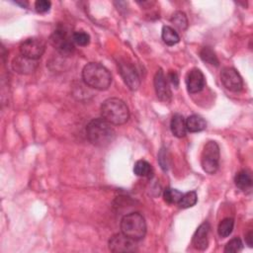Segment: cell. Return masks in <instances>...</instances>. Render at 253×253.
Listing matches in <instances>:
<instances>
[{
	"label": "cell",
	"mask_w": 253,
	"mask_h": 253,
	"mask_svg": "<svg viewBox=\"0 0 253 253\" xmlns=\"http://www.w3.org/2000/svg\"><path fill=\"white\" fill-rule=\"evenodd\" d=\"M86 135L89 141L98 147H105L109 145L115 138L116 133L104 119H94L89 122L86 127Z\"/></svg>",
	"instance_id": "cell-1"
},
{
	"label": "cell",
	"mask_w": 253,
	"mask_h": 253,
	"mask_svg": "<svg viewBox=\"0 0 253 253\" xmlns=\"http://www.w3.org/2000/svg\"><path fill=\"white\" fill-rule=\"evenodd\" d=\"M82 78L86 85L97 90H106L112 83L110 71L102 65L90 63L82 70Z\"/></svg>",
	"instance_id": "cell-2"
},
{
	"label": "cell",
	"mask_w": 253,
	"mask_h": 253,
	"mask_svg": "<svg viewBox=\"0 0 253 253\" xmlns=\"http://www.w3.org/2000/svg\"><path fill=\"white\" fill-rule=\"evenodd\" d=\"M102 119L111 125H124L130 118V111L124 101L118 98H110L101 106Z\"/></svg>",
	"instance_id": "cell-3"
},
{
	"label": "cell",
	"mask_w": 253,
	"mask_h": 253,
	"mask_svg": "<svg viewBox=\"0 0 253 253\" xmlns=\"http://www.w3.org/2000/svg\"><path fill=\"white\" fill-rule=\"evenodd\" d=\"M121 230L126 236L138 241L146 233V224L139 213H131L121 220Z\"/></svg>",
	"instance_id": "cell-4"
},
{
	"label": "cell",
	"mask_w": 253,
	"mask_h": 253,
	"mask_svg": "<svg viewBox=\"0 0 253 253\" xmlns=\"http://www.w3.org/2000/svg\"><path fill=\"white\" fill-rule=\"evenodd\" d=\"M201 164L204 171L214 174L218 171L220 165V147L216 141H208L201 156Z\"/></svg>",
	"instance_id": "cell-5"
},
{
	"label": "cell",
	"mask_w": 253,
	"mask_h": 253,
	"mask_svg": "<svg viewBox=\"0 0 253 253\" xmlns=\"http://www.w3.org/2000/svg\"><path fill=\"white\" fill-rule=\"evenodd\" d=\"M50 44L53 45L58 52L63 56H70L74 50V43L72 40V35L69 34V31L63 27H58L49 39Z\"/></svg>",
	"instance_id": "cell-6"
},
{
	"label": "cell",
	"mask_w": 253,
	"mask_h": 253,
	"mask_svg": "<svg viewBox=\"0 0 253 253\" xmlns=\"http://www.w3.org/2000/svg\"><path fill=\"white\" fill-rule=\"evenodd\" d=\"M46 50V44L39 38H29L23 41L20 45V53L22 56L38 61L44 55Z\"/></svg>",
	"instance_id": "cell-7"
},
{
	"label": "cell",
	"mask_w": 253,
	"mask_h": 253,
	"mask_svg": "<svg viewBox=\"0 0 253 253\" xmlns=\"http://www.w3.org/2000/svg\"><path fill=\"white\" fill-rule=\"evenodd\" d=\"M221 80L224 86L232 92H239L243 87V81L239 73L232 68H225L221 72Z\"/></svg>",
	"instance_id": "cell-8"
},
{
	"label": "cell",
	"mask_w": 253,
	"mask_h": 253,
	"mask_svg": "<svg viewBox=\"0 0 253 253\" xmlns=\"http://www.w3.org/2000/svg\"><path fill=\"white\" fill-rule=\"evenodd\" d=\"M109 249L112 252H134L137 250L136 240L123 233H117L110 238Z\"/></svg>",
	"instance_id": "cell-9"
},
{
	"label": "cell",
	"mask_w": 253,
	"mask_h": 253,
	"mask_svg": "<svg viewBox=\"0 0 253 253\" xmlns=\"http://www.w3.org/2000/svg\"><path fill=\"white\" fill-rule=\"evenodd\" d=\"M120 73L131 90H137L140 84L138 74L134 66L128 62H122L119 64Z\"/></svg>",
	"instance_id": "cell-10"
},
{
	"label": "cell",
	"mask_w": 253,
	"mask_h": 253,
	"mask_svg": "<svg viewBox=\"0 0 253 253\" xmlns=\"http://www.w3.org/2000/svg\"><path fill=\"white\" fill-rule=\"evenodd\" d=\"M187 90L191 94L199 93L204 89L206 85L205 76L199 69H191L186 77Z\"/></svg>",
	"instance_id": "cell-11"
},
{
	"label": "cell",
	"mask_w": 253,
	"mask_h": 253,
	"mask_svg": "<svg viewBox=\"0 0 253 253\" xmlns=\"http://www.w3.org/2000/svg\"><path fill=\"white\" fill-rule=\"evenodd\" d=\"M155 88L158 98L162 101V102L168 103L170 102L172 93L170 90V87L168 85V82L166 80V77L164 76V73L162 69L158 70L155 76Z\"/></svg>",
	"instance_id": "cell-12"
},
{
	"label": "cell",
	"mask_w": 253,
	"mask_h": 253,
	"mask_svg": "<svg viewBox=\"0 0 253 253\" xmlns=\"http://www.w3.org/2000/svg\"><path fill=\"white\" fill-rule=\"evenodd\" d=\"M38 61L28 59L22 55L17 56L12 62V68L15 72L20 74H30L36 70Z\"/></svg>",
	"instance_id": "cell-13"
},
{
	"label": "cell",
	"mask_w": 253,
	"mask_h": 253,
	"mask_svg": "<svg viewBox=\"0 0 253 253\" xmlns=\"http://www.w3.org/2000/svg\"><path fill=\"white\" fill-rule=\"evenodd\" d=\"M209 231H210V225L208 223L202 224L198 228V230H196L193 236V245L196 249L205 250L208 247Z\"/></svg>",
	"instance_id": "cell-14"
},
{
	"label": "cell",
	"mask_w": 253,
	"mask_h": 253,
	"mask_svg": "<svg viewBox=\"0 0 253 253\" xmlns=\"http://www.w3.org/2000/svg\"><path fill=\"white\" fill-rule=\"evenodd\" d=\"M170 129L173 136L177 138H183L186 136L187 128H186V120L180 114H175L170 123Z\"/></svg>",
	"instance_id": "cell-15"
},
{
	"label": "cell",
	"mask_w": 253,
	"mask_h": 253,
	"mask_svg": "<svg viewBox=\"0 0 253 253\" xmlns=\"http://www.w3.org/2000/svg\"><path fill=\"white\" fill-rule=\"evenodd\" d=\"M207 127L206 121L199 115H191L186 119V128L190 133H199Z\"/></svg>",
	"instance_id": "cell-16"
},
{
	"label": "cell",
	"mask_w": 253,
	"mask_h": 253,
	"mask_svg": "<svg viewBox=\"0 0 253 253\" xmlns=\"http://www.w3.org/2000/svg\"><path fill=\"white\" fill-rule=\"evenodd\" d=\"M235 185L238 189L241 191H247L250 190L252 187V177L249 171L247 170H241L239 171L234 178Z\"/></svg>",
	"instance_id": "cell-17"
},
{
	"label": "cell",
	"mask_w": 253,
	"mask_h": 253,
	"mask_svg": "<svg viewBox=\"0 0 253 253\" xmlns=\"http://www.w3.org/2000/svg\"><path fill=\"white\" fill-rule=\"evenodd\" d=\"M134 172L138 177L150 178L154 174V170L151 165L145 161H138L136 162L134 167Z\"/></svg>",
	"instance_id": "cell-18"
},
{
	"label": "cell",
	"mask_w": 253,
	"mask_h": 253,
	"mask_svg": "<svg viewBox=\"0 0 253 253\" xmlns=\"http://www.w3.org/2000/svg\"><path fill=\"white\" fill-rule=\"evenodd\" d=\"M163 42L168 46H174L179 43L180 37L178 33L169 26H164L162 28V34H161Z\"/></svg>",
	"instance_id": "cell-19"
},
{
	"label": "cell",
	"mask_w": 253,
	"mask_h": 253,
	"mask_svg": "<svg viewBox=\"0 0 253 253\" xmlns=\"http://www.w3.org/2000/svg\"><path fill=\"white\" fill-rule=\"evenodd\" d=\"M234 227V221L231 218H226L219 224L218 233L221 237L225 238L231 234Z\"/></svg>",
	"instance_id": "cell-20"
},
{
	"label": "cell",
	"mask_w": 253,
	"mask_h": 253,
	"mask_svg": "<svg viewBox=\"0 0 253 253\" xmlns=\"http://www.w3.org/2000/svg\"><path fill=\"white\" fill-rule=\"evenodd\" d=\"M200 57L205 63L212 66H219V60L214 50L210 46H204L200 50Z\"/></svg>",
	"instance_id": "cell-21"
},
{
	"label": "cell",
	"mask_w": 253,
	"mask_h": 253,
	"mask_svg": "<svg viewBox=\"0 0 253 253\" xmlns=\"http://www.w3.org/2000/svg\"><path fill=\"white\" fill-rule=\"evenodd\" d=\"M197 201H198V197H197L196 192L191 191V192H187L186 194L182 195V198L179 201L178 205L183 209H187V208H191V207L195 206Z\"/></svg>",
	"instance_id": "cell-22"
},
{
	"label": "cell",
	"mask_w": 253,
	"mask_h": 253,
	"mask_svg": "<svg viewBox=\"0 0 253 253\" xmlns=\"http://www.w3.org/2000/svg\"><path fill=\"white\" fill-rule=\"evenodd\" d=\"M182 193L173 188H167L164 190L163 198L164 201L168 204H178L182 198Z\"/></svg>",
	"instance_id": "cell-23"
},
{
	"label": "cell",
	"mask_w": 253,
	"mask_h": 253,
	"mask_svg": "<svg viewBox=\"0 0 253 253\" xmlns=\"http://www.w3.org/2000/svg\"><path fill=\"white\" fill-rule=\"evenodd\" d=\"M171 23L179 30L184 31L188 27V19L185 15V13L181 11L175 12L171 17Z\"/></svg>",
	"instance_id": "cell-24"
},
{
	"label": "cell",
	"mask_w": 253,
	"mask_h": 253,
	"mask_svg": "<svg viewBox=\"0 0 253 253\" xmlns=\"http://www.w3.org/2000/svg\"><path fill=\"white\" fill-rule=\"evenodd\" d=\"M73 43L80 46H86L90 43V36L84 31H77L72 34Z\"/></svg>",
	"instance_id": "cell-25"
},
{
	"label": "cell",
	"mask_w": 253,
	"mask_h": 253,
	"mask_svg": "<svg viewBox=\"0 0 253 253\" xmlns=\"http://www.w3.org/2000/svg\"><path fill=\"white\" fill-rule=\"evenodd\" d=\"M242 247H243V244L241 239L238 237H234L227 243L225 247V252H233V253L239 252L241 251Z\"/></svg>",
	"instance_id": "cell-26"
},
{
	"label": "cell",
	"mask_w": 253,
	"mask_h": 253,
	"mask_svg": "<svg viewBox=\"0 0 253 253\" xmlns=\"http://www.w3.org/2000/svg\"><path fill=\"white\" fill-rule=\"evenodd\" d=\"M50 6H52V3L47 1V0H38L35 3L36 11L41 14L46 13L50 9Z\"/></svg>",
	"instance_id": "cell-27"
},
{
	"label": "cell",
	"mask_w": 253,
	"mask_h": 253,
	"mask_svg": "<svg viewBox=\"0 0 253 253\" xmlns=\"http://www.w3.org/2000/svg\"><path fill=\"white\" fill-rule=\"evenodd\" d=\"M159 161L161 165V168L163 170H167L168 169V162H167V151L165 149H161V153L159 155Z\"/></svg>",
	"instance_id": "cell-28"
},
{
	"label": "cell",
	"mask_w": 253,
	"mask_h": 253,
	"mask_svg": "<svg viewBox=\"0 0 253 253\" xmlns=\"http://www.w3.org/2000/svg\"><path fill=\"white\" fill-rule=\"evenodd\" d=\"M167 78L169 79V81L171 82L172 85H174L175 87L178 86V84H179V77H178V75H177V73H176L175 71H172V70H171V71L168 73Z\"/></svg>",
	"instance_id": "cell-29"
},
{
	"label": "cell",
	"mask_w": 253,
	"mask_h": 253,
	"mask_svg": "<svg viewBox=\"0 0 253 253\" xmlns=\"http://www.w3.org/2000/svg\"><path fill=\"white\" fill-rule=\"evenodd\" d=\"M246 242L247 244L251 247L252 246V231H249L247 234H246Z\"/></svg>",
	"instance_id": "cell-30"
},
{
	"label": "cell",
	"mask_w": 253,
	"mask_h": 253,
	"mask_svg": "<svg viewBox=\"0 0 253 253\" xmlns=\"http://www.w3.org/2000/svg\"><path fill=\"white\" fill-rule=\"evenodd\" d=\"M16 3H17V4H20V5H22L23 7H26V6L28 5V3H27V2H20V1H16Z\"/></svg>",
	"instance_id": "cell-31"
}]
</instances>
